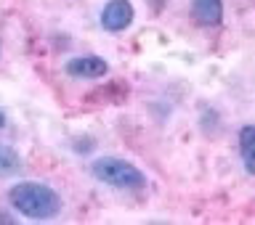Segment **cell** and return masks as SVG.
I'll use <instances>...</instances> for the list:
<instances>
[{
  "instance_id": "cell-1",
  "label": "cell",
  "mask_w": 255,
  "mask_h": 225,
  "mask_svg": "<svg viewBox=\"0 0 255 225\" xmlns=\"http://www.w3.org/2000/svg\"><path fill=\"white\" fill-rule=\"evenodd\" d=\"M8 204L27 220H53L61 215L59 191L40 180H21L8 191Z\"/></svg>"
},
{
  "instance_id": "cell-2",
  "label": "cell",
  "mask_w": 255,
  "mask_h": 225,
  "mask_svg": "<svg viewBox=\"0 0 255 225\" xmlns=\"http://www.w3.org/2000/svg\"><path fill=\"white\" fill-rule=\"evenodd\" d=\"M91 175L104 186L117 191H143L146 188V175L128 159L120 156H99L91 164Z\"/></svg>"
},
{
  "instance_id": "cell-3",
  "label": "cell",
  "mask_w": 255,
  "mask_h": 225,
  "mask_svg": "<svg viewBox=\"0 0 255 225\" xmlns=\"http://www.w3.org/2000/svg\"><path fill=\"white\" fill-rule=\"evenodd\" d=\"M133 16L130 0H109L101 8V27L107 32H123L133 24Z\"/></svg>"
},
{
  "instance_id": "cell-4",
  "label": "cell",
  "mask_w": 255,
  "mask_h": 225,
  "mask_svg": "<svg viewBox=\"0 0 255 225\" xmlns=\"http://www.w3.org/2000/svg\"><path fill=\"white\" fill-rule=\"evenodd\" d=\"M109 72V64L101 56H75L67 61V75L75 79H99Z\"/></svg>"
},
{
  "instance_id": "cell-5",
  "label": "cell",
  "mask_w": 255,
  "mask_h": 225,
  "mask_svg": "<svg viewBox=\"0 0 255 225\" xmlns=\"http://www.w3.org/2000/svg\"><path fill=\"white\" fill-rule=\"evenodd\" d=\"M191 16L199 27H218L223 21V0H191Z\"/></svg>"
},
{
  "instance_id": "cell-6",
  "label": "cell",
  "mask_w": 255,
  "mask_h": 225,
  "mask_svg": "<svg viewBox=\"0 0 255 225\" xmlns=\"http://www.w3.org/2000/svg\"><path fill=\"white\" fill-rule=\"evenodd\" d=\"M253 143H255V127L253 125H245L242 130H239V156H242V164H245V172L247 175L255 172Z\"/></svg>"
},
{
  "instance_id": "cell-7",
  "label": "cell",
  "mask_w": 255,
  "mask_h": 225,
  "mask_svg": "<svg viewBox=\"0 0 255 225\" xmlns=\"http://www.w3.org/2000/svg\"><path fill=\"white\" fill-rule=\"evenodd\" d=\"M19 170H21V156L11 146L0 143V178H13Z\"/></svg>"
},
{
  "instance_id": "cell-8",
  "label": "cell",
  "mask_w": 255,
  "mask_h": 225,
  "mask_svg": "<svg viewBox=\"0 0 255 225\" xmlns=\"http://www.w3.org/2000/svg\"><path fill=\"white\" fill-rule=\"evenodd\" d=\"M3 125H5V117H3V114H0V127H3Z\"/></svg>"
}]
</instances>
